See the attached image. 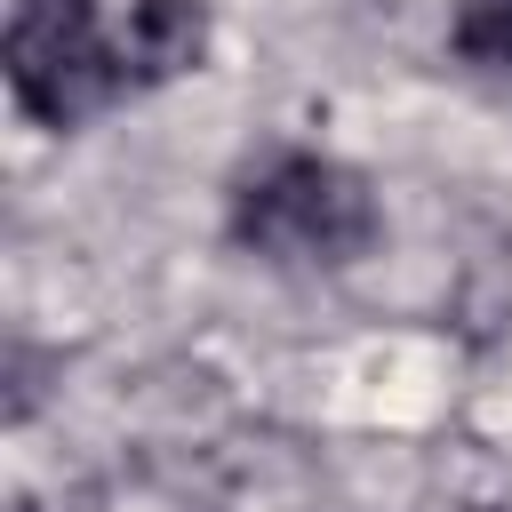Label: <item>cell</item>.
<instances>
[{
	"instance_id": "6da1fadb",
	"label": "cell",
	"mask_w": 512,
	"mask_h": 512,
	"mask_svg": "<svg viewBox=\"0 0 512 512\" xmlns=\"http://www.w3.org/2000/svg\"><path fill=\"white\" fill-rule=\"evenodd\" d=\"M232 240L288 272H336L376 248V192L328 152H272L232 192Z\"/></svg>"
},
{
	"instance_id": "7a4b0ae2",
	"label": "cell",
	"mask_w": 512,
	"mask_h": 512,
	"mask_svg": "<svg viewBox=\"0 0 512 512\" xmlns=\"http://www.w3.org/2000/svg\"><path fill=\"white\" fill-rule=\"evenodd\" d=\"M8 88L40 128H80L120 72V40H104L96 0H16L8 8Z\"/></svg>"
},
{
	"instance_id": "3957f363",
	"label": "cell",
	"mask_w": 512,
	"mask_h": 512,
	"mask_svg": "<svg viewBox=\"0 0 512 512\" xmlns=\"http://www.w3.org/2000/svg\"><path fill=\"white\" fill-rule=\"evenodd\" d=\"M208 56V8L200 0H136L120 24V72L128 88H160L184 80Z\"/></svg>"
},
{
	"instance_id": "277c9868",
	"label": "cell",
	"mask_w": 512,
	"mask_h": 512,
	"mask_svg": "<svg viewBox=\"0 0 512 512\" xmlns=\"http://www.w3.org/2000/svg\"><path fill=\"white\" fill-rule=\"evenodd\" d=\"M448 48H456V64H472L480 80H512V0H456Z\"/></svg>"
},
{
	"instance_id": "5b68a950",
	"label": "cell",
	"mask_w": 512,
	"mask_h": 512,
	"mask_svg": "<svg viewBox=\"0 0 512 512\" xmlns=\"http://www.w3.org/2000/svg\"><path fill=\"white\" fill-rule=\"evenodd\" d=\"M496 512H512V504H496Z\"/></svg>"
}]
</instances>
